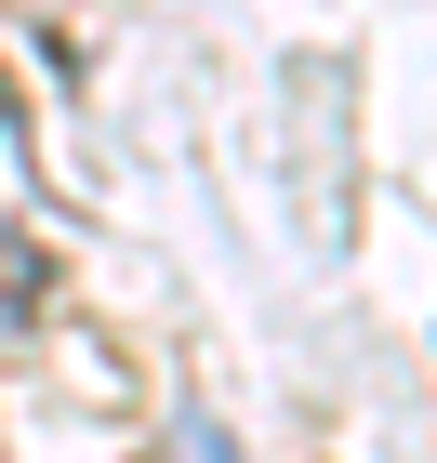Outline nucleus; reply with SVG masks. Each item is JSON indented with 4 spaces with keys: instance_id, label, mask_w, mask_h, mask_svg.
<instances>
[{
    "instance_id": "1",
    "label": "nucleus",
    "mask_w": 437,
    "mask_h": 463,
    "mask_svg": "<svg viewBox=\"0 0 437 463\" xmlns=\"http://www.w3.org/2000/svg\"><path fill=\"white\" fill-rule=\"evenodd\" d=\"M40 305V251H0V318H27Z\"/></svg>"
}]
</instances>
